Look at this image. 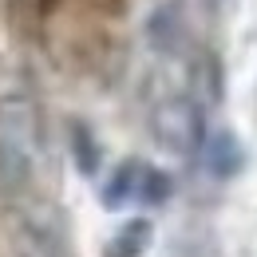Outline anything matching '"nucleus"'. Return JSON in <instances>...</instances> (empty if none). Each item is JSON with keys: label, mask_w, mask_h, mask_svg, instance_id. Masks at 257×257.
Wrapping results in <instances>:
<instances>
[{"label": "nucleus", "mask_w": 257, "mask_h": 257, "mask_svg": "<svg viewBox=\"0 0 257 257\" xmlns=\"http://www.w3.org/2000/svg\"><path fill=\"white\" fill-rule=\"evenodd\" d=\"M40 162V107L28 91L0 95V194L20 202L36 182Z\"/></svg>", "instance_id": "f257e3e1"}, {"label": "nucleus", "mask_w": 257, "mask_h": 257, "mask_svg": "<svg viewBox=\"0 0 257 257\" xmlns=\"http://www.w3.org/2000/svg\"><path fill=\"white\" fill-rule=\"evenodd\" d=\"M151 135L166 155H178V159H194L202 155L210 127H206V103L198 95L186 91H174L155 103L151 111Z\"/></svg>", "instance_id": "f03ea898"}, {"label": "nucleus", "mask_w": 257, "mask_h": 257, "mask_svg": "<svg viewBox=\"0 0 257 257\" xmlns=\"http://www.w3.org/2000/svg\"><path fill=\"white\" fill-rule=\"evenodd\" d=\"M202 162H206L210 178L229 182V178L245 166V151H241V143H237L233 131H214V135L206 139V147H202Z\"/></svg>", "instance_id": "7ed1b4c3"}, {"label": "nucleus", "mask_w": 257, "mask_h": 257, "mask_svg": "<svg viewBox=\"0 0 257 257\" xmlns=\"http://www.w3.org/2000/svg\"><path fill=\"white\" fill-rule=\"evenodd\" d=\"M147 40H151V48L162 52V56L182 52V44H186L182 8H178V4H159V8L151 12V20H147Z\"/></svg>", "instance_id": "20e7f679"}, {"label": "nucleus", "mask_w": 257, "mask_h": 257, "mask_svg": "<svg viewBox=\"0 0 257 257\" xmlns=\"http://www.w3.org/2000/svg\"><path fill=\"white\" fill-rule=\"evenodd\" d=\"M143 166H147V162L123 159L111 174H107V182H103V190H99V198H103L107 210H119V206H131V202H135V194H139V178H143Z\"/></svg>", "instance_id": "39448f33"}, {"label": "nucleus", "mask_w": 257, "mask_h": 257, "mask_svg": "<svg viewBox=\"0 0 257 257\" xmlns=\"http://www.w3.org/2000/svg\"><path fill=\"white\" fill-rule=\"evenodd\" d=\"M155 241V225L151 218H127L111 233V241L103 245V257H143Z\"/></svg>", "instance_id": "423d86ee"}, {"label": "nucleus", "mask_w": 257, "mask_h": 257, "mask_svg": "<svg viewBox=\"0 0 257 257\" xmlns=\"http://www.w3.org/2000/svg\"><path fill=\"white\" fill-rule=\"evenodd\" d=\"M67 143H71V159H75V170H79L83 178H95L99 166H103V151H99L95 131L87 127L83 119H75V123L67 127Z\"/></svg>", "instance_id": "0eeeda50"}, {"label": "nucleus", "mask_w": 257, "mask_h": 257, "mask_svg": "<svg viewBox=\"0 0 257 257\" xmlns=\"http://www.w3.org/2000/svg\"><path fill=\"white\" fill-rule=\"evenodd\" d=\"M170 194H174L170 174L159 170V166H143V178H139L135 202H139V206H162V202H170Z\"/></svg>", "instance_id": "6e6552de"}, {"label": "nucleus", "mask_w": 257, "mask_h": 257, "mask_svg": "<svg viewBox=\"0 0 257 257\" xmlns=\"http://www.w3.org/2000/svg\"><path fill=\"white\" fill-rule=\"evenodd\" d=\"M186 4H190L194 12H202L206 20H214V16H222V12H225L229 0H186Z\"/></svg>", "instance_id": "1a4fd4ad"}]
</instances>
